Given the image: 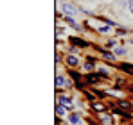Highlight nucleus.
I'll list each match as a JSON object with an SVG mask.
<instances>
[{
	"label": "nucleus",
	"instance_id": "6",
	"mask_svg": "<svg viewBox=\"0 0 133 125\" xmlns=\"http://www.w3.org/2000/svg\"><path fill=\"white\" fill-rule=\"evenodd\" d=\"M70 43H72L74 46H83V48H87V46H88V43H87V41H83V40H79V38H76V36H74V38H70Z\"/></svg>",
	"mask_w": 133,
	"mask_h": 125
},
{
	"label": "nucleus",
	"instance_id": "17",
	"mask_svg": "<svg viewBox=\"0 0 133 125\" xmlns=\"http://www.w3.org/2000/svg\"><path fill=\"white\" fill-rule=\"evenodd\" d=\"M115 54H117V56H126V48L117 46V48H115Z\"/></svg>",
	"mask_w": 133,
	"mask_h": 125
},
{
	"label": "nucleus",
	"instance_id": "16",
	"mask_svg": "<svg viewBox=\"0 0 133 125\" xmlns=\"http://www.w3.org/2000/svg\"><path fill=\"white\" fill-rule=\"evenodd\" d=\"M56 114H58V116L65 114V109H63V105H61V104H58V105H56Z\"/></svg>",
	"mask_w": 133,
	"mask_h": 125
},
{
	"label": "nucleus",
	"instance_id": "19",
	"mask_svg": "<svg viewBox=\"0 0 133 125\" xmlns=\"http://www.w3.org/2000/svg\"><path fill=\"white\" fill-rule=\"evenodd\" d=\"M128 5H130V11L133 13V0H130V4H128Z\"/></svg>",
	"mask_w": 133,
	"mask_h": 125
},
{
	"label": "nucleus",
	"instance_id": "12",
	"mask_svg": "<svg viewBox=\"0 0 133 125\" xmlns=\"http://www.w3.org/2000/svg\"><path fill=\"white\" fill-rule=\"evenodd\" d=\"M101 122H103V125H111L113 123L110 114H103V116H101Z\"/></svg>",
	"mask_w": 133,
	"mask_h": 125
},
{
	"label": "nucleus",
	"instance_id": "13",
	"mask_svg": "<svg viewBox=\"0 0 133 125\" xmlns=\"http://www.w3.org/2000/svg\"><path fill=\"white\" fill-rule=\"evenodd\" d=\"M99 50H101V52H103V56H104V59H108V61H115V56H113V54H110V52H106V50H103V48H99Z\"/></svg>",
	"mask_w": 133,
	"mask_h": 125
},
{
	"label": "nucleus",
	"instance_id": "14",
	"mask_svg": "<svg viewBox=\"0 0 133 125\" xmlns=\"http://www.w3.org/2000/svg\"><path fill=\"white\" fill-rule=\"evenodd\" d=\"M92 107H94L95 111H99V113H103V111H104V105L101 104V102H94V104H92Z\"/></svg>",
	"mask_w": 133,
	"mask_h": 125
},
{
	"label": "nucleus",
	"instance_id": "11",
	"mask_svg": "<svg viewBox=\"0 0 133 125\" xmlns=\"http://www.w3.org/2000/svg\"><path fill=\"white\" fill-rule=\"evenodd\" d=\"M119 105H121V109H126V111H131V109H133V105L130 104V102H126V100H121Z\"/></svg>",
	"mask_w": 133,
	"mask_h": 125
},
{
	"label": "nucleus",
	"instance_id": "8",
	"mask_svg": "<svg viewBox=\"0 0 133 125\" xmlns=\"http://www.w3.org/2000/svg\"><path fill=\"white\" fill-rule=\"evenodd\" d=\"M68 122H70V125H79V122H81V116H79L77 113H72V114L68 116Z\"/></svg>",
	"mask_w": 133,
	"mask_h": 125
},
{
	"label": "nucleus",
	"instance_id": "2",
	"mask_svg": "<svg viewBox=\"0 0 133 125\" xmlns=\"http://www.w3.org/2000/svg\"><path fill=\"white\" fill-rule=\"evenodd\" d=\"M99 79H103L101 73H90V75L85 77V82H87V84H94V82H97Z\"/></svg>",
	"mask_w": 133,
	"mask_h": 125
},
{
	"label": "nucleus",
	"instance_id": "18",
	"mask_svg": "<svg viewBox=\"0 0 133 125\" xmlns=\"http://www.w3.org/2000/svg\"><path fill=\"white\" fill-rule=\"evenodd\" d=\"M104 23H106V25H110V27H117V23H115L113 20H104Z\"/></svg>",
	"mask_w": 133,
	"mask_h": 125
},
{
	"label": "nucleus",
	"instance_id": "7",
	"mask_svg": "<svg viewBox=\"0 0 133 125\" xmlns=\"http://www.w3.org/2000/svg\"><path fill=\"white\" fill-rule=\"evenodd\" d=\"M56 86H58V88H61V86H70V81L65 79V77H61V75H58V77H56Z\"/></svg>",
	"mask_w": 133,
	"mask_h": 125
},
{
	"label": "nucleus",
	"instance_id": "4",
	"mask_svg": "<svg viewBox=\"0 0 133 125\" xmlns=\"http://www.w3.org/2000/svg\"><path fill=\"white\" fill-rule=\"evenodd\" d=\"M119 70H122V72L133 75V64H130V62H121V64H119Z\"/></svg>",
	"mask_w": 133,
	"mask_h": 125
},
{
	"label": "nucleus",
	"instance_id": "15",
	"mask_svg": "<svg viewBox=\"0 0 133 125\" xmlns=\"http://www.w3.org/2000/svg\"><path fill=\"white\" fill-rule=\"evenodd\" d=\"M94 66H95V62H92V59H88V62H85V70H88V72L94 70Z\"/></svg>",
	"mask_w": 133,
	"mask_h": 125
},
{
	"label": "nucleus",
	"instance_id": "10",
	"mask_svg": "<svg viewBox=\"0 0 133 125\" xmlns=\"http://www.w3.org/2000/svg\"><path fill=\"white\" fill-rule=\"evenodd\" d=\"M65 21H66V23H68V25H70V27H74L76 30H79V23H77V21L74 20L72 16H65Z\"/></svg>",
	"mask_w": 133,
	"mask_h": 125
},
{
	"label": "nucleus",
	"instance_id": "9",
	"mask_svg": "<svg viewBox=\"0 0 133 125\" xmlns=\"http://www.w3.org/2000/svg\"><path fill=\"white\" fill-rule=\"evenodd\" d=\"M59 104L65 105L66 109H74V104H72V102H70V100H68L66 97H59Z\"/></svg>",
	"mask_w": 133,
	"mask_h": 125
},
{
	"label": "nucleus",
	"instance_id": "1",
	"mask_svg": "<svg viewBox=\"0 0 133 125\" xmlns=\"http://www.w3.org/2000/svg\"><path fill=\"white\" fill-rule=\"evenodd\" d=\"M63 13H65V16H74V14L79 13V9L74 7L72 4H65V5H63Z\"/></svg>",
	"mask_w": 133,
	"mask_h": 125
},
{
	"label": "nucleus",
	"instance_id": "3",
	"mask_svg": "<svg viewBox=\"0 0 133 125\" xmlns=\"http://www.w3.org/2000/svg\"><path fill=\"white\" fill-rule=\"evenodd\" d=\"M68 75H70V77L74 79V82H76V86H77V88H81V86H83V82H81V75H79L77 72L70 70V72H68Z\"/></svg>",
	"mask_w": 133,
	"mask_h": 125
},
{
	"label": "nucleus",
	"instance_id": "5",
	"mask_svg": "<svg viewBox=\"0 0 133 125\" xmlns=\"http://www.w3.org/2000/svg\"><path fill=\"white\" fill-rule=\"evenodd\" d=\"M66 64H68L70 68H76V66H79V59H77L76 56H72V54H70V56L66 57Z\"/></svg>",
	"mask_w": 133,
	"mask_h": 125
}]
</instances>
